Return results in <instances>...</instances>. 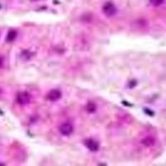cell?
Instances as JSON below:
<instances>
[{"instance_id":"obj_10","label":"cell","mask_w":166,"mask_h":166,"mask_svg":"<svg viewBox=\"0 0 166 166\" xmlns=\"http://www.w3.org/2000/svg\"><path fill=\"white\" fill-rule=\"evenodd\" d=\"M3 59L2 57H0V67L3 66Z\"/></svg>"},{"instance_id":"obj_7","label":"cell","mask_w":166,"mask_h":166,"mask_svg":"<svg viewBox=\"0 0 166 166\" xmlns=\"http://www.w3.org/2000/svg\"><path fill=\"white\" fill-rule=\"evenodd\" d=\"M17 37V32L14 30L9 31V33H8V36H7V41L8 42H13L14 39L16 38Z\"/></svg>"},{"instance_id":"obj_4","label":"cell","mask_w":166,"mask_h":166,"mask_svg":"<svg viewBox=\"0 0 166 166\" xmlns=\"http://www.w3.org/2000/svg\"><path fill=\"white\" fill-rule=\"evenodd\" d=\"M59 130H60V132L62 136H68L73 132V126L70 123H64L60 126Z\"/></svg>"},{"instance_id":"obj_8","label":"cell","mask_w":166,"mask_h":166,"mask_svg":"<svg viewBox=\"0 0 166 166\" xmlns=\"http://www.w3.org/2000/svg\"><path fill=\"white\" fill-rule=\"evenodd\" d=\"M164 0H149V3H151V5L158 7V6L161 5L163 3Z\"/></svg>"},{"instance_id":"obj_11","label":"cell","mask_w":166,"mask_h":166,"mask_svg":"<svg viewBox=\"0 0 166 166\" xmlns=\"http://www.w3.org/2000/svg\"><path fill=\"white\" fill-rule=\"evenodd\" d=\"M0 93H1V89H0Z\"/></svg>"},{"instance_id":"obj_2","label":"cell","mask_w":166,"mask_h":166,"mask_svg":"<svg viewBox=\"0 0 166 166\" xmlns=\"http://www.w3.org/2000/svg\"><path fill=\"white\" fill-rule=\"evenodd\" d=\"M102 9L103 13L108 17L114 16V15L116 14V12H117L116 6L114 5L112 3H110V2L105 3V4H104V6H103Z\"/></svg>"},{"instance_id":"obj_6","label":"cell","mask_w":166,"mask_h":166,"mask_svg":"<svg viewBox=\"0 0 166 166\" xmlns=\"http://www.w3.org/2000/svg\"><path fill=\"white\" fill-rule=\"evenodd\" d=\"M97 110V105L93 102H89L86 105V111H88L89 113H93Z\"/></svg>"},{"instance_id":"obj_1","label":"cell","mask_w":166,"mask_h":166,"mask_svg":"<svg viewBox=\"0 0 166 166\" xmlns=\"http://www.w3.org/2000/svg\"><path fill=\"white\" fill-rule=\"evenodd\" d=\"M16 101L19 105H27L31 101V95L27 91H21L17 95Z\"/></svg>"},{"instance_id":"obj_3","label":"cell","mask_w":166,"mask_h":166,"mask_svg":"<svg viewBox=\"0 0 166 166\" xmlns=\"http://www.w3.org/2000/svg\"><path fill=\"white\" fill-rule=\"evenodd\" d=\"M84 144L87 147V149L93 152H96L99 149V144L93 139H86L84 141Z\"/></svg>"},{"instance_id":"obj_5","label":"cell","mask_w":166,"mask_h":166,"mask_svg":"<svg viewBox=\"0 0 166 166\" xmlns=\"http://www.w3.org/2000/svg\"><path fill=\"white\" fill-rule=\"evenodd\" d=\"M61 97V92L57 89H54L48 92L47 98L50 101H57Z\"/></svg>"},{"instance_id":"obj_9","label":"cell","mask_w":166,"mask_h":166,"mask_svg":"<svg viewBox=\"0 0 166 166\" xmlns=\"http://www.w3.org/2000/svg\"><path fill=\"white\" fill-rule=\"evenodd\" d=\"M153 142L154 141L152 140V139L150 138H145L143 140V144H145V145H151L153 144Z\"/></svg>"}]
</instances>
